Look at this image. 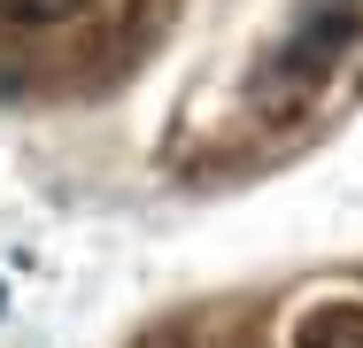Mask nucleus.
Masks as SVG:
<instances>
[{
    "label": "nucleus",
    "mask_w": 363,
    "mask_h": 348,
    "mask_svg": "<svg viewBox=\"0 0 363 348\" xmlns=\"http://www.w3.org/2000/svg\"><path fill=\"white\" fill-rule=\"evenodd\" d=\"M363 31V0H294V23L271 39V55L255 70V93L294 116L301 101H317L325 93V77L348 62V47H356Z\"/></svg>",
    "instance_id": "obj_1"
},
{
    "label": "nucleus",
    "mask_w": 363,
    "mask_h": 348,
    "mask_svg": "<svg viewBox=\"0 0 363 348\" xmlns=\"http://www.w3.org/2000/svg\"><path fill=\"white\" fill-rule=\"evenodd\" d=\"M93 0H0V23H70Z\"/></svg>",
    "instance_id": "obj_2"
},
{
    "label": "nucleus",
    "mask_w": 363,
    "mask_h": 348,
    "mask_svg": "<svg viewBox=\"0 0 363 348\" xmlns=\"http://www.w3.org/2000/svg\"><path fill=\"white\" fill-rule=\"evenodd\" d=\"M0 302H8V294H0Z\"/></svg>",
    "instance_id": "obj_3"
}]
</instances>
